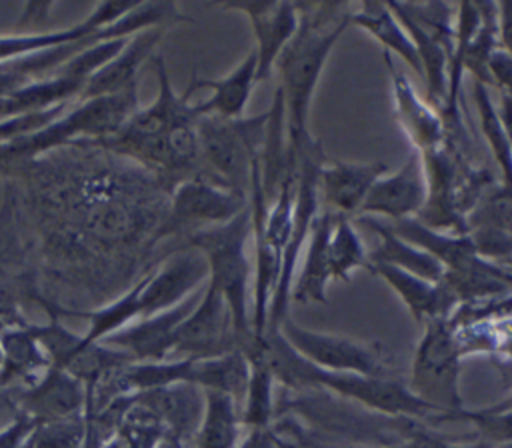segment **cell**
<instances>
[{
    "instance_id": "obj_1",
    "label": "cell",
    "mask_w": 512,
    "mask_h": 448,
    "mask_svg": "<svg viewBox=\"0 0 512 448\" xmlns=\"http://www.w3.org/2000/svg\"><path fill=\"white\" fill-rule=\"evenodd\" d=\"M298 30L278 56L274 68L280 74V92L286 108L288 146L300 154L314 138L308 132L310 102L324 64L336 42L350 26L348 4H296Z\"/></svg>"
},
{
    "instance_id": "obj_2",
    "label": "cell",
    "mask_w": 512,
    "mask_h": 448,
    "mask_svg": "<svg viewBox=\"0 0 512 448\" xmlns=\"http://www.w3.org/2000/svg\"><path fill=\"white\" fill-rule=\"evenodd\" d=\"M250 234L252 214L248 206L224 224L188 234L184 244L204 254L208 262V284L224 296L232 314L238 350L252 336V324L248 320V280L252 270L246 254Z\"/></svg>"
},
{
    "instance_id": "obj_3",
    "label": "cell",
    "mask_w": 512,
    "mask_h": 448,
    "mask_svg": "<svg viewBox=\"0 0 512 448\" xmlns=\"http://www.w3.org/2000/svg\"><path fill=\"white\" fill-rule=\"evenodd\" d=\"M136 110L138 88H130L112 96L80 100L76 108H72L68 114H62L42 130L8 144H0V166L34 158L60 144H68L78 136H92L96 140L110 138L128 122Z\"/></svg>"
},
{
    "instance_id": "obj_4",
    "label": "cell",
    "mask_w": 512,
    "mask_h": 448,
    "mask_svg": "<svg viewBox=\"0 0 512 448\" xmlns=\"http://www.w3.org/2000/svg\"><path fill=\"white\" fill-rule=\"evenodd\" d=\"M268 110L250 118L226 120L204 114L196 120L206 172L222 186L248 198L252 168L260 160Z\"/></svg>"
},
{
    "instance_id": "obj_5",
    "label": "cell",
    "mask_w": 512,
    "mask_h": 448,
    "mask_svg": "<svg viewBox=\"0 0 512 448\" xmlns=\"http://www.w3.org/2000/svg\"><path fill=\"white\" fill-rule=\"evenodd\" d=\"M458 376L460 350L450 320L434 318L424 322V334L412 364L410 392L444 412L446 420H458V414L464 410Z\"/></svg>"
},
{
    "instance_id": "obj_6",
    "label": "cell",
    "mask_w": 512,
    "mask_h": 448,
    "mask_svg": "<svg viewBox=\"0 0 512 448\" xmlns=\"http://www.w3.org/2000/svg\"><path fill=\"white\" fill-rule=\"evenodd\" d=\"M246 208V196L222 186L208 174H196L176 182L156 238L178 232L192 234L202 228L224 224Z\"/></svg>"
},
{
    "instance_id": "obj_7",
    "label": "cell",
    "mask_w": 512,
    "mask_h": 448,
    "mask_svg": "<svg viewBox=\"0 0 512 448\" xmlns=\"http://www.w3.org/2000/svg\"><path fill=\"white\" fill-rule=\"evenodd\" d=\"M280 334L302 358L322 370L388 376V354L378 342L308 330L288 318L280 324Z\"/></svg>"
},
{
    "instance_id": "obj_8",
    "label": "cell",
    "mask_w": 512,
    "mask_h": 448,
    "mask_svg": "<svg viewBox=\"0 0 512 448\" xmlns=\"http://www.w3.org/2000/svg\"><path fill=\"white\" fill-rule=\"evenodd\" d=\"M150 60L158 76V94L154 102L146 108H138L114 136L98 140L122 156H128L136 146L154 140L176 126L190 124L200 118L196 104H190V96L194 94L192 88L188 86L182 94H176L172 90L162 54H154Z\"/></svg>"
},
{
    "instance_id": "obj_9",
    "label": "cell",
    "mask_w": 512,
    "mask_h": 448,
    "mask_svg": "<svg viewBox=\"0 0 512 448\" xmlns=\"http://www.w3.org/2000/svg\"><path fill=\"white\" fill-rule=\"evenodd\" d=\"M236 348L238 340L228 304L216 288L206 284L202 298L176 330L172 354L178 356L176 360H202Z\"/></svg>"
},
{
    "instance_id": "obj_10",
    "label": "cell",
    "mask_w": 512,
    "mask_h": 448,
    "mask_svg": "<svg viewBox=\"0 0 512 448\" xmlns=\"http://www.w3.org/2000/svg\"><path fill=\"white\" fill-rule=\"evenodd\" d=\"M208 280V262L196 248L182 246L170 254L156 270L144 274L140 292V318L174 308L192 296Z\"/></svg>"
},
{
    "instance_id": "obj_11",
    "label": "cell",
    "mask_w": 512,
    "mask_h": 448,
    "mask_svg": "<svg viewBox=\"0 0 512 448\" xmlns=\"http://www.w3.org/2000/svg\"><path fill=\"white\" fill-rule=\"evenodd\" d=\"M202 290H196L184 302L176 304L170 310L140 318V322L130 324L108 338L102 344L124 350L132 356L134 362H164L172 354L174 336L182 320L194 310L198 300L202 298Z\"/></svg>"
},
{
    "instance_id": "obj_12",
    "label": "cell",
    "mask_w": 512,
    "mask_h": 448,
    "mask_svg": "<svg viewBox=\"0 0 512 448\" xmlns=\"http://www.w3.org/2000/svg\"><path fill=\"white\" fill-rule=\"evenodd\" d=\"M428 184L420 152L414 154L392 174L382 176L370 188L356 216H386L390 222L416 218L426 204Z\"/></svg>"
},
{
    "instance_id": "obj_13",
    "label": "cell",
    "mask_w": 512,
    "mask_h": 448,
    "mask_svg": "<svg viewBox=\"0 0 512 448\" xmlns=\"http://www.w3.org/2000/svg\"><path fill=\"white\" fill-rule=\"evenodd\" d=\"M14 406L34 424L62 420L84 414L86 388L66 370L48 366L36 380L16 392Z\"/></svg>"
},
{
    "instance_id": "obj_14",
    "label": "cell",
    "mask_w": 512,
    "mask_h": 448,
    "mask_svg": "<svg viewBox=\"0 0 512 448\" xmlns=\"http://www.w3.org/2000/svg\"><path fill=\"white\" fill-rule=\"evenodd\" d=\"M226 10H238L250 20L256 38V82L268 80L278 56L298 30V8L294 2H228Z\"/></svg>"
},
{
    "instance_id": "obj_15",
    "label": "cell",
    "mask_w": 512,
    "mask_h": 448,
    "mask_svg": "<svg viewBox=\"0 0 512 448\" xmlns=\"http://www.w3.org/2000/svg\"><path fill=\"white\" fill-rule=\"evenodd\" d=\"M136 2H100L96 8L78 24L62 30L50 32H14L0 34V64L24 58L28 54H36L48 48H56L62 44H70L86 38L88 34L116 22L128 10L134 8Z\"/></svg>"
},
{
    "instance_id": "obj_16",
    "label": "cell",
    "mask_w": 512,
    "mask_h": 448,
    "mask_svg": "<svg viewBox=\"0 0 512 448\" xmlns=\"http://www.w3.org/2000/svg\"><path fill=\"white\" fill-rule=\"evenodd\" d=\"M384 62L388 70V78L392 84V98L396 116L412 140L416 152L424 154L430 152L446 142V130L442 114L426 100L420 98V94L414 90L410 80L394 66L392 56L384 52Z\"/></svg>"
},
{
    "instance_id": "obj_17",
    "label": "cell",
    "mask_w": 512,
    "mask_h": 448,
    "mask_svg": "<svg viewBox=\"0 0 512 448\" xmlns=\"http://www.w3.org/2000/svg\"><path fill=\"white\" fill-rule=\"evenodd\" d=\"M388 166L376 162H324L318 176L320 200L330 206V212L340 216L358 214L370 188L386 174Z\"/></svg>"
},
{
    "instance_id": "obj_18",
    "label": "cell",
    "mask_w": 512,
    "mask_h": 448,
    "mask_svg": "<svg viewBox=\"0 0 512 448\" xmlns=\"http://www.w3.org/2000/svg\"><path fill=\"white\" fill-rule=\"evenodd\" d=\"M164 30V26H156L130 36L124 48L86 80L80 100L112 96L138 88V70L148 58L154 56V48L162 40Z\"/></svg>"
},
{
    "instance_id": "obj_19",
    "label": "cell",
    "mask_w": 512,
    "mask_h": 448,
    "mask_svg": "<svg viewBox=\"0 0 512 448\" xmlns=\"http://www.w3.org/2000/svg\"><path fill=\"white\" fill-rule=\"evenodd\" d=\"M368 272L380 276L402 298V302L408 306L418 324H424L434 318L448 320L450 312L458 304V300L442 280L428 282L410 272L378 262H370Z\"/></svg>"
},
{
    "instance_id": "obj_20",
    "label": "cell",
    "mask_w": 512,
    "mask_h": 448,
    "mask_svg": "<svg viewBox=\"0 0 512 448\" xmlns=\"http://www.w3.org/2000/svg\"><path fill=\"white\" fill-rule=\"evenodd\" d=\"M256 68H258V58H256V50L252 48L234 70H230L226 76H222L218 80L194 76L192 82L188 84L192 88V92H196L200 88L212 90L210 98L196 104L198 114L200 116L210 114V116H218V118H226V120L244 118V110L248 106L250 94H252L254 86L258 84Z\"/></svg>"
},
{
    "instance_id": "obj_21",
    "label": "cell",
    "mask_w": 512,
    "mask_h": 448,
    "mask_svg": "<svg viewBox=\"0 0 512 448\" xmlns=\"http://www.w3.org/2000/svg\"><path fill=\"white\" fill-rule=\"evenodd\" d=\"M336 220V212H322L316 216L308 244H306V256L302 260V266L298 270V276L292 282L290 288V300L298 304H326V284L332 280L330 274V260H328V238L332 224Z\"/></svg>"
},
{
    "instance_id": "obj_22",
    "label": "cell",
    "mask_w": 512,
    "mask_h": 448,
    "mask_svg": "<svg viewBox=\"0 0 512 448\" xmlns=\"http://www.w3.org/2000/svg\"><path fill=\"white\" fill-rule=\"evenodd\" d=\"M384 224L388 226L390 232L400 236L404 242L436 258L446 272L464 270L480 258L468 234H446L422 224L418 218H404V220H394Z\"/></svg>"
},
{
    "instance_id": "obj_23",
    "label": "cell",
    "mask_w": 512,
    "mask_h": 448,
    "mask_svg": "<svg viewBox=\"0 0 512 448\" xmlns=\"http://www.w3.org/2000/svg\"><path fill=\"white\" fill-rule=\"evenodd\" d=\"M358 220L378 236V246L372 252H368V264H388L404 272H410L418 278H424L428 282H440L444 278L446 270L436 258L404 242L400 236L390 232L382 220H376L372 216H358Z\"/></svg>"
},
{
    "instance_id": "obj_24",
    "label": "cell",
    "mask_w": 512,
    "mask_h": 448,
    "mask_svg": "<svg viewBox=\"0 0 512 448\" xmlns=\"http://www.w3.org/2000/svg\"><path fill=\"white\" fill-rule=\"evenodd\" d=\"M352 24L366 30L372 38H376L384 46V52H388L390 56L396 54L418 76H422V66H420L416 46L386 2L354 4L350 8V26Z\"/></svg>"
},
{
    "instance_id": "obj_25",
    "label": "cell",
    "mask_w": 512,
    "mask_h": 448,
    "mask_svg": "<svg viewBox=\"0 0 512 448\" xmlns=\"http://www.w3.org/2000/svg\"><path fill=\"white\" fill-rule=\"evenodd\" d=\"M0 348V390L12 382L30 384L50 366L46 352L30 332V322L0 330Z\"/></svg>"
},
{
    "instance_id": "obj_26",
    "label": "cell",
    "mask_w": 512,
    "mask_h": 448,
    "mask_svg": "<svg viewBox=\"0 0 512 448\" xmlns=\"http://www.w3.org/2000/svg\"><path fill=\"white\" fill-rule=\"evenodd\" d=\"M250 380V362L242 350H230L220 356L202 358L192 362L190 384L202 390H214L228 394L238 408L244 402Z\"/></svg>"
},
{
    "instance_id": "obj_27",
    "label": "cell",
    "mask_w": 512,
    "mask_h": 448,
    "mask_svg": "<svg viewBox=\"0 0 512 448\" xmlns=\"http://www.w3.org/2000/svg\"><path fill=\"white\" fill-rule=\"evenodd\" d=\"M144 288V276L122 296H118L114 302L104 304L96 310H66L58 304H52L54 312L58 316H76L88 320V330L82 334L86 344H98L110 334L122 330L128 326L130 320L140 318V292Z\"/></svg>"
},
{
    "instance_id": "obj_28",
    "label": "cell",
    "mask_w": 512,
    "mask_h": 448,
    "mask_svg": "<svg viewBox=\"0 0 512 448\" xmlns=\"http://www.w3.org/2000/svg\"><path fill=\"white\" fill-rule=\"evenodd\" d=\"M238 426V404L228 394L204 390V414L196 430V448H236Z\"/></svg>"
},
{
    "instance_id": "obj_29",
    "label": "cell",
    "mask_w": 512,
    "mask_h": 448,
    "mask_svg": "<svg viewBox=\"0 0 512 448\" xmlns=\"http://www.w3.org/2000/svg\"><path fill=\"white\" fill-rule=\"evenodd\" d=\"M442 282L460 302L496 296L512 288V276L496 262L478 258L472 266L458 272H444Z\"/></svg>"
},
{
    "instance_id": "obj_30",
    "label": "cell",
    "mask_w": 512,
    "mask_h": 448,
    "mask_svg": "<svg viewBox=\"0 0 512 448\" xmlns=\"http://www.w3.org/2000/svg\"><path fill=\"white\" fill-rule=\"evenodd\" d=\"M328 260L330 274L336 280H350L352 270L366 268L368 270V252L348 216L336 214V220L328 238Z\"/></svg>"
},
{
    "instance_id": "obj_31",
    "label": "cell",
    "mask_w": 512,
    "mask_h": 448,
    "mask_svg": "<svg viewBox=\"0 0 512 448\" xmlns=\"http://www.w3.org/2000/svg\"><path fill=\"white\" fill-rule=\"evenodd\" d=\"M472 94H474V104L478 110V118H480V128L482 134L492 150V156L496 160V164L500 166L502 172V184L506 188H512V146L510 140L506 136L504 124L500 120L498 108L494 106L490 94H488V86L474 82L472 86Z\"/></svg>"
},
{
    "instance_id": "obj_32",
    "label": "cell",
    "mask_w": 512,
    "mask_h": 448,
    "mask_svg": "<svg viewBox=\"0 0 512 448\" xmlns=\"http://www.w3.org/2000/svg\"><path fill=\"white\" fill-rule=\"evenodd\" d=\"M250 380L244 402L240 406V422L248 428H270L274 414V376L264 360L248 358Z\"/></svg>"
},
{
    "instance_id": "obj_33",
    "label": "cell",
    "mask_w": 512,
    "mask_h": 448,
    "mask_svg": "<svg viewBox=\"0 0 512 448\" xmlns=\"http://www.w3.org/2000/svg\"><path fill=\"white\" fill-rule=\"evenodd\" d=\"M86 438L84 414L34 424L18 448H82Z\"/></svg>"
},
{
    "instance_id": "obj_34",
    "label": "cell",
    "mask_w": 512,
    "mask_h": 448,
    "mask_svg": "<svg viewBox=\"0 0 512 448\" xmlns=\"http://www.w3.org/2000/svg\"><path fill=\"white\" fill-rule=\"evenodd\" d=\"M128 42V38H114V40H102L86 46L82 52L72 56L64 66H60L54 74L80 80L86 84V80L98 72L102 66H106Z\"/></svg>"
},
{
    "instance_id": "obj_35",
    "label": "cell",
    "mask_w": 512,
    "mask_h": 448,
    "mask_svg": "<svg viewBox=\"0 0 512 448\" xmlns=\"http://www.w3.org/2000/svg\"><path fill=\"white\" fill-rule=\"evenodd\" d=\"M458 420H470L476 424L480 438L498 446L512 442V408L502 412H466L458 414Z\"/></svg>"
},
{
    "instance_id": "obj_36",
    "label": "cell",
    "mask_w": 512,
    "mask_h": 448,
    "mask_svg": "<svg viewBox=\"0 0 512 448\" xmlns=\"http://www.w3.org/2000/svg\"><path fill=\"white\" fill-rule=\"evenodd\" d=\"M488 76L500 94L512 98V56L502 48H496L488 58Z\"/></svg>"
},
{
    "instance_id": "obj_37",
    "label": "cell",
    "mask_w": 512,
    "mask_h": 448,
    "mask_svg": "<svg viewBox=\"0 0 512 448\" xmlns=\"http://www.w3.org/2000/svg\"><path fill=\"white\" fill-rule=\"evenodd\" d=\"M496 26H498V48L512 56V0L496 2Z\"/></svg>"
},
{
    "instance_id": "obj_38",
    "label": "cell",
    "mask_w": 512,
    "mask_h": 448,
    "mask_svg": "<svg viewBox=\"0 0 512 448\" xmlns=\"http://www.w3.org/2000/svg\"><path fill=\"white\" fill-rule=\"evenodd\" d=\"M498 114H500V120H502V124H504L506 136H508L510 146H512V98L500 94V108H498Z\"/></svg>"
},
{
    "instance_id": "obj_39",
    "label": "cell",
    "mask_w": 512,
    "mask_h": 448,
    "mask_svg": "<svg viewBox=\"0 0 512 448\" xmlns=\"http://www.w3.org/2000/svg\"><path fill=\"white\" fill-rule=\"evenodd\" d=\"M496 264H500V266L512 276V256H510V258H504V260H500V262H496Z\"/></svg>"
},
{
    "instance_id": "obj_40",
    "label": "cell",
    "mask_w": 512,
    "mask_h": 448,
    "mask_svg": "<svg viewBox=\"0 0 512 448\" xmlns=\"http://www.w3.org/2000/svg\"><path fill=\"white\" fill-rule=\"evenodd\" d=\"M276 444H278V448H302V446H296V444H292V442H286V440H282V438H278V436H276Z\"/></svg>"
},
{
    "instance_id": "obj_41",
    "label": "cell",
    "mask_w": 512,
    "mask_h": 448,
    "mask_svg": "<svg viewBox=\"0 0 512 448\" xmlns=\"http://www.w3.org/2000/svg\"><path fill=\"white\" fill-rule=\"evenodd\" d=\"M392 448H414L410 442H404V444H398V446H392Z\"/></svg>"
},
{
    "instance_id": "obj_42",
    "label": "cell",
    "mask_w": 512,
    "mask_h": 448,
    "mask_svg": "<svg viewBox=\"0 0 512 448\" xmlns=\"http://www.w3.org/2000/svg\"><path fill=\"white\" fill-rule=\"evenodd\" d=\"M496 448H512V442L510 444H498Z\"/></svg>"
},
{
    "instance_id": "obj_43",
    "label": "cell",
    "mask_w": 512,
    "mask_h": 448,
    "mask_svg": "<svg viewBox=\"0 0 512 448\" xmlns=\"http://www.w3.org/2000/svg\"><path fill=\"white\" fill-rule=\"evenodd\" d=\"M0 362H2V348H0Z\"/></svg>"
}]
</instances>
